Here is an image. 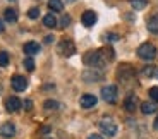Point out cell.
Returning a JSON list of instances; mask_svg holds the SVG:
<instances>
[{
    "instance_id": "1",
    "label": "cell",
    "mask_w": 158,
    "mask_h": 139,
    "mask_svg": "<svg viewBox=\"0 0 158 139\" xmlns=\"http://www.w3.org/2000/svg\"><path fill=\"white\" fill-rule=\"evenodd\" d=\"M114 50L110 48H102L96 52H89L88 55H84V64H88L89 67H96V69H103L105 65L114 60Z\"/></svg>"
},
{
    "instance_id": "2",
    "label": "cell",
    "mask_w": 158,
    "mask_h": 139,
    "mask_svg": "<svg viewBox=\"0 0 158 139\" xmlns=\"http://www.w3.org/2000/svg\"><path fill=\"white\" fill-rule=\"evenodd\" d=\"M138 57L143 60H153L156 57V47L151 43H143L138 48Z\"/></svg>"
},
{
    "instance_id": "3",
    "label": "cell",
    "mask_w": 158,
    "mask_h": 139,
    "mask_svg": "<svg viewBox=\"0 0 158 139\" xmlns=\"http://www.w3.org/2000/svg\"><path fill=\"white\" fill-rule=\"evenodd\" d=\"M100 131H102L103 136H108V137H114L117 134V124L112 119H102L100 120Z\"/></svg>"
},
{
    "instance_id": "4",
    "label": "cell",
    "mask_w": 158,
    "mask_h": 139,
    "mask_svg": "<svg viewBox=\"0 0 158 139\" xmlns=\"http://www.w3.org/2000/svg\"><path fill=\"white\" fill-rule=\"evenodd\" d=\"M102 98L107 101V103H115L118 98V91H117V86L114 84H108V86H103L102 88Z\"/></svg>"
},
{
    "instance_id": "5",
    "label": "cell",
    "mask_w": 158,
    "mask_h": 139,
    "mask_svg": "<svg viewBox=\"0 0 158 139\" xmlns=\"http://www.w3.org/2000/svg\"><path fill=\"white\" fill-rule=\"evenodd\" d=\"M57 52L60 53L62 57H71L76 53V45L74 41L71 40H62L59 45H57Z\"/></svg>"
},
{
    "instance_id": "6",
    "label": "cell",
    "mask_w": 158,
    "mask_h": 139,
    "mask_svg": "<svg viewBox=\"0 0 158 139\" xmlns=\"http://www.w3.org/2000/svg\"><path fill=\"white\" fill-rule=\"evenodd\" d=\"M10 84L12 88H14V91H24L26 88H28V79L24 77V76H12V79H10Z\"/></svg>"
},
{
    "instance_id": "7",
    "label": "cell",
    "mask_w": 158,
    "mask_h": 139,
    "mask_svg": "<svg viewBox=\"0 0 158 139\" xmlns=\"http://www.w3.org/2000/svg\"><path fill=\"white\" fill-rule=\"evenodd\" d=\"M83 79L86 81V83H96V81L102 79V72L96 67H89L83 72Z\"/></svg>"
},
{
    "instance_id": "8",
    "label": "cell",
    "mask_w": 158,
    "mask_h": 139,
    "mask_svg": "<svg viewBox=\"0 0 158 139\" xmlns=\"http://www.w3.org/2000/svg\"><path fill=\"white\" fill-rule=\"evenodd\" d=\"M134 77V71L131 65H120L118 69V79L122 81V83H127V81H132Z\"/></svg>"
},
{
    "instance_id": "9",
    "label": "cell",
    "mask_w": 158,
    "mask_h": 139,
    "mask_svg": "<svg viewBox=\"0 0 158 139\" xmlns=\"http://www.w3.org/2000/svg\"><path fill=\"white\" fill-rule=\"evenodd\" d=\"M138 105H139V100H138V96H136L134 93L127 95V96H126V100H124V108H126L127 112H134V110H138Z\"/></svg>"
},
{
    "instance_id": "10",
    "label": "cell",
    "mask_w": 158,
    "mask_h": 139,
    "mask_svg": "<svg viewBox=\"0 0 158 139\" xmlns=\"http://www.w3.org/2000/svg\"><path fill=\"white\" fill-rule=\"evenodd\" d=\"M0 136L5 137V139L14 137V136H16V125H14L12 122H5L4 125L0 127Z\"/></svg>"
},
{
    "instance_id": "11",
    "label": "cell",
    "mask_w": 158,
    "mask_h": 139,
    "mask_svg": "<svg viewBox=\"0 0 158 139\" xmlns=\"http://www.w3.org/2000/svg\"><path fill=\"white\" fill-rule=\"evenodd\" d=\"M81 22H83V26H86V28L95 26V22H96V12H93V10L83 12V16H81Z\"/></svg>"
},
{
    "instance_id": "12",
    "label": "cell",
    "mask_w": 158,
    "mask_h": 139,
    "mask_svg": "<svg viewBox=\"0 0 158 139\" xmlns=\"http://www.w3.org/2000/svg\"><path fill=\"white\" fill-rule=\"evenodd\" d=\"M21 107H23V103H21V100L17 98V96H10V98L5 100V108H7V112H10V113L17 112Z\"/></svg>"
},
{
    "instance_id": "13",
    "label": "cell",
    "mask_w": 158,
    "mask_h": 139,
    "mask_svg": "<svg viewBox=\"0 0 158 139\" xmlns=\"http://www.w3.org/2000/svg\"><path fill=\"white\" fill-rule=\"evenodd\" d=\"M96 101H98V100H96V96L95 95H83L81 96V100H79V103H81V107L83 108H93L96 105Z\"/></svg>"
},
{
    "instance_id": "14",
    "label": "cell",
    "mask_w": 158,
    "mask_h": 139,
    "mask_svg": "<svg viewBox=\"0 0 158 139\" xmlns=\"http://www.w3.org/2000/svg\"><path fill=\"white\" fill-rule=\"evenodd\" d=\"M24 53L28 57H33L36 55V53H40V45L35 43V41H29V43L24 45Z\"/></svg>"
},
{
    "instance_id": "15",
    "label": "cell",
    "mask_w": 158,
    "mask_h": 139,
    "mask_svg": "<svg viewBox=\"0 0 158 139\" xmlns=\"http://www.w3.org/2000/svg\"><path fill=\"white\" fill-rule=\"evenodd\" d=\"M141 112L144 113V115L155 113V112H156V105L151 103V101H144V103H141Z\"/></svg>"
},
{
    "instance_id": "16",
    "label": "cell",
    "mask_w": 158,
    "mask_h": 139,
    "mask_svg": "<svg viewBox=\"0 0 158 139\" xmlns=\"http://www.w3.org/2000/svg\"><path fill=\"white\" fill-rule=\"evenodd\" d=\"M48 9L53 12H62L64 10V2L62 0H48Z\"/></svg>"
},
{
    "instance_id": "17",
    "label": "cell",
    "mask_w": 158,
    "mask_h": 139,
    "mask_svg": "<svg viewBox=\"0 0 158 139\" xmlns=\"http://www.w3.org/2000/svg\"><path fill=\"white\" fill-rule=\"evenodd\" d=\"M43 24L45 26H47V28H57V19H55V16H53V14H47V16L43 17Z\"/></svg>"
},
{
    "instance_id": "18",
    "label": "cell",
    "mask_w": 158,
    "mask_h": 139,
    "mask_svg": "<svg viewBox=\"0 0 158 139\" xmlns=\"http://www.w3.org/2000/svg\"><path fill=\"white\" fill-rule=\"evenodd\" d=\"M4 17H5L7 22H16V21H17V12L14 10V9H5Z\"/></svg>"
},
{
    "instance_id": "19",
    "label": "cell",
    "mask_w": 158,
    "mask_h": 139,
    "mask_svg": "<svg viewBox=\"0 0 158 139\" xmlns=\"http://www.w3.org/2000/svg\"><path fill=\"white\" fill-rule=\"evenodd\" d=\"M148 31L150 33H158V16L150 17V21H148Z\"/></svg>"
},
{
    "instance_id": "20",
    "label": "cell",
    "mask_w": 158,
    "mask_h": 139,
    "mask_svg": "<svg viewBox=\"0 0 158 139\" xmlns=\"http://www.w3.org/2000/svg\"><path fill=\"white\" fill-rule=\"evenodd\" d=\"M146 5H148L146 0H131V7L134 9V10H143Z\"/></svg>"
},
{
    "instance_id": "21",
    "label": "cell",
    "mask_w": 158,
    "mask_h": 139,
    "mask_svg": "<svg viewBox=\"0 0 158 139\" xmlns=\"http://www.w3.org/2000/svg\"><path fill=\"white\" fill-rule=\"evenodd\" d=\"M43 108L45 110H57V108H59V103H57L55 100H47L43 103Z\"/></svg>"
},
{
    "instance_id": "22",
    "label": "cell",
    "mask_w": 158,
    "mask_h": 139,
    "mask_svg": "<svg viewBox=\"0 0 158 139\" xmlns=\"http://www.w3.org/2000/svg\"><path fill=\"white\" fill-rule=\"evenodd\" d=\"M24 69H26V71H29V72L35 71V60H33L31 57H28V59L24 60Z\"/></svg>"
},
{
    "instance_id": "23",
    "label": "cell",
    "mask_w": 158,
    "mask_h": 139,
    "mask_svg": "<svg viewBox=\"0 0 158 139\" xmlns=\"http://www.w3.org/2000/svg\"><path fill=\"white\" fill-rule=\"evenodd\" d=\"M9 65V53L0 52V67H7Z\"/></svg>"
},
{
    "instance_id": "24",
    "label": "cell",
    "mask_w": 158,
    "mask_h": 139,
    "mask_svg": "<svg viewBox=\"0 0 158 139\" xmlns=\"http://www.w3.org/2000/svg\"><path fill=\"white\" fill-rule=\"evenodd\" d=\"M141 72H143V76H144V77H151V76H155V72H156V71H155L153 65H146V67L143 69Z\"/></svg>"
},
{
    "instance_id": "25",
    "label": "cell",
    "mask_w": 158,
    "mask_h": 139,
    "mask_svg": "<svg viewBox=\"0 0 158 139\" xmlns=\"http://www.w3.org/2000/svg\"><path fill=\"white\" fill-rule=\"evenodd\" d=\"M38 16H40V9L38 7H33V9H29V10H28V17H29V19H38Z\"/></svg>"
},
{
    "instance_id": "26",
    "label": "cell",
    "mask_w": 158,
    "mask_h": 139,
    "mask_svg": "<svg viewBox=\"0 0 158 139\" xmlns=\"http://www.w3.org/2000/svg\"><path fill=\"white\" fill-rule=\"evenodd\" d=\"M148 93H150V98L153 100V101H156V103H158V88H156V86H153Z\"/></svg>"
},
{
    "instance_id": "27",
    "label": "cell",
    "mask_w": 158,
    "mask_h": 139,
    "mask_svg": "<svg viewBox=\"0 0 158 139\" xmlns=\"http://www.w3.org/2000/svg\"><path fill=\"white\" fill-rule=\"evenodd\" d=\"M69 24H71V17H69L67 14H64L62 19H60V28H67Z\"/></svg>"
},
{
    "instance_id": "28",
    "label": "cell",
    "mask_w": 158,
    "mask_h": 139,
    "mask_svg": "<svg viewBox=\"0 0 158 139\" xmlns=\"http://www.w3.org/2000/svg\"><path fill=\"white\" fill-rule=\"evenodd\" d=\"M107 41H110V43L118 41V35H107Z\"/></svg>"
},
{
    "instance_id": "29",
    "label": "cell",
    "mask_w": 158,
    "mask_h": 139,
    "mask_svg": "<svg viewBox=\"0 0 158 139\" xmlns=\"http://www.w3.org/2000/svg\"><path fill=\"white\" fill-rule=\"evenodd\" d=\"M24 107H26V110H31L33 101H31V100H26V101H24Z\"/></svg>"
},
{
    "instance_id": "30",
    "label": "cell",
    "mask_w": 158,
    "mask_h": 139,
    "mask_svg": "<svg viewBox=\"0 0 158 139\" xmlns=\"http://www.w3.org/2000/svg\"><path fill=\"white\" fill-rule=\"evenodd\" d=\"M88 139H103L102 136H98V134H89L88 136Z\"/></svg>"
},
{
    "instance_id": "31",
    "label": "cell",
    "mask_w": 158,
    "mask_h": 139,
    "mask_svg": "<svg viewBox=\"0 0 158 139\" xmlns=\"http://www.w3.org/2000/svg\"><path fill=\"white\" fill-rule=\"evenodd\" d=\"M52 41H53V36H47V38H45V43H52Z\"/></svg>"
},
{
    "instance_id": "32",
    "label": "cell",
    "mask_w": 158,
    "mask_h": 139,
    "mask_svg": "<svg viewBox=\"0 0 158 139\" xmlns=\"http://www.w3.org/2000/svg\"><path fill=\"white\" fill-rule=\"evenodd\" d=\"M153 127H155V131H158V115H156V119H155V122H153Z\"/></svg>"
},
{
    "instance_id": "33",
    "label": "cell",
    "mask_w": 158,
    "mask_h": 139,
    "mask_svg": "<svg viewBox=\"0 0 158 139\" xmlns=\"http://www.w3.org/2000/svg\"><path fill=\"white\" fill-rule=\"evenodd\" d=\"M5 26H4V21H0V33H4Z\"/></svg>"
},
{
    "instance_id": "34",
    "label": "cell",
    "mask_w": 158,
    "mask_h": 139,
    "mask_svg": "<svg viewBox=\"0 0 158 139\" xmlns=\"http://www.w3.org/2000/svg\"><path fill=\"white\" fill-rule=\"evenodd\" d=\"M155 76H156V77H158V69H156V72H155Z\"/></svg>"
},
{
    "instance_id": "35",
    "label": "cell",
    "mask_w": 158,
    "mask_h": 139,
    "mask_svg": "<svg viewBox=\"0 0 158 139\" xmlns=\"http://www.w3.org/2000/svg\"><path fill=\"white\" fill-rule=\"evenodd\" d=\"M67 2H76V0H67Z\"/></svg>"
}]
</instances>
